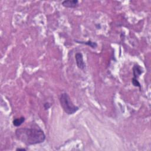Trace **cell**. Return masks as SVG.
Here are the masks:
<instances>
[{
    "label": "cell",
    "instance_id": "3",
    "mask_svg": "<svg viewBox=\"0 0 151 151\" xmlns=\"http://www.w3.org/2000/svg\"><path fill=\"white\" fill-rule=\"evenodd\" d=\"M75 59L77 66L80 70H84L86 67V64L83 60V56L82 53H77L75 54Z\"/></svg>",
    "mask_w": 151,
    "mask_h": 151
},
{
    "label": "cell",
    "instance_id": "9",
    "mask_svg": "<svg viewBox=\"0 0 151 151\" xmlns=\"http://www.w3.org/2000/svg\"><path fill=\"white\" fill-rule=\"evenodd\" d=\"M43 106H44V110H47L49 109L51 107V103H49V102H46V103H44V104Z\"/></svg>",
    "mask_w": 151,
    "mask_h": 151
},
{
    "label": "cell",
    "instance_id": "6",
    "mask_svg": "<svg viewBox=\"0 0 151 151\" xmlns=\"http://www.w3.org/2000/svg\"><path fill=\"white\" fill-rule=\"evenodd\" d=\"M75 42L77 43H79V44H85L87 46L90 47L92 48H96V47H98V44L96 42H91V41H87V42H82V41H78V40H75Z\"/></svg>",
    "mask_w": 151,
    "mask_h": 151
},
{
    "label": "cell",
    "instance_id": "4",
    "mask_svg": "<svg viewBox=\"0 0 151 151\" xmlns=\"http://www.w3.org/2000/svg\"><path fill=\"white\" fill-rule=\"evenodd\" d=\"M62 6L67 8H75L79 6L78 0H65L62 3Z\"/></svg>",
    "mask_w": 151,
    "mask_h": 151
},
{
    "label": "cell",
    "instance_id": "7",
    "mask_svg": "<svg viewBox=\"0 0 151 151\" xmlns=\"http://www.w3.org/2000/svg\"><path fill=\"white\" fill-rule=\"evenodd\" d=\"M26 121V118L24 116H21L20 118H16L13 120L12 124L15 127L20 126Z\"/></svg>",
    "mask_w": 151,
    "mask_h": 151
},
{
    "label": "cell",
    "instance_id": "5",
    "mask_svg": "<svg viewBox=\"0 0 151 151\" xmlns=\"http://www.w3.org/2000/svg\"><path fill=\"white\" fill-rule=\"evenodd\" d=\"M143 73V70L141 66H140L139 64H135L133 67V74H134V78L138 79L140 76Z\"/></svg>",
    "mask_w": 151,
    "mask_h": 151
},
{
    "label": "cell",
    "instance_id": "8",
    "mask_svg": "<svg viewBox=\"0 0 151 151\" xmlns=\"http://www.w3.org/2000/svg\"><path fill=\"white\" fill-rule=\"evenodd\" d=\"M132 83L135 87H139L140 90L141 89V85L140 83L139 82V81L137 79H135V78H132Z\"/></svg>",
    "mask_w": 151,
    "mask_h": 151
},
{
    "label": "cell",
    "instance_id": "10",
    "mask_svg": "<svg viewBox=\"0 0 151 151\" xmlns=\"http://www.w3.org/2000/svg\"><path fill=\"white\" fill-rule=\"evenodd\" d=\"M16 150H26V149L25 148H17Z\"/></svg>",
    "mask_w": 151,
    "mask_h": 151
},
{
    "label": "cell",
    "instance_id": "2",
    "mask_svg": "<svg viewBox=\"0 0 151 151\" xmlns=\"http://www.w3.org/2000/svg\"><path fill=\"white\" fill-rule=\"evenodd\" d=\"M59 101L63 110L69 115L74 114L79 109L78 106L73 104L71 98L67 93H63L60 94L59 97Z\"/></svg>",
    "mask_w": 151,
    "mask_h": 151
},
{
    "label": "cell",
    "instance_id": "1",
    "mask_svg": "<svg viewBox=\"0 0 151 151\" xmlns=\"http://www.w3.org/2000/svg\"><path fill=\"white\" fill-rule=\"evenodd\" d=\"M15 134L19 141L27 146L43 143L46 138L44 131L39 127L18 128Z\"/></svg>",
    "mask_w": 151,
    "mask_h": 151
}]
</instances>
